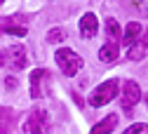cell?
Returning a JSON list of instances; mask_svg holds the SVG:
<instances>
[{"mask_svg": "<svg viewBox=\"0 0 148 134\" xmlns=\"http://www.w3.org/2000/svg\"><path fill=\"white\" fill-rule=\"evenodd\" d=\"M122 134H148V125L139 122V125H132V127H127Z\"/></svg>", "mask_w": 148, "mask_h": 134, "instance_id": "14", "label": "cell"}, {"mask_svg": "<svg viewBox=\"0 0 148 134\" xmlns=\"http://www.w3.org/2000/svg\"><path fill=\"white\" fill-rule=\"evenodd\" d=\"M97 28H99V21H97V16L94 14H85L80 19V33L85 38H94L97 35Z\"/></svg>", "mask_w": 148, "mask_h": 134, "instance_id": "9", "label": "cell"}, {"mask_svg": "<svg viewBox=\"0 0 148 134\" xmlns=\"http://www.w3.org/2000/svg\"><path fill=\"white\" fill-rule=\"evenodd\" d=\"M118 87H120V82L113 78V80H108V82H101L94 92H92V97H89V104L92 106H103V104H108L113 97H118Z\"/></svg>", "mask_w": 148, "mask_h": 134, "instance_id": "2", "label": "cell"}, {"mask_svg": "<svg viewBox=\"0 0 148 134\" xmlns=\"http://www.w3.org/2000/svg\"><path fill=\"white\" fill-rule=\"evenodd\" d=\"M139 33H141V24H136V21H132V24H129V26L125 28V35H122V45H127V47H132Z\"/></svg>", "mask_w": 148, "mask_h": 134, "instance_id": "11", "label": "cell"}, {"mask_svg": "<svg viewBox=\"0 0 148 134\" xmlns=\"http://www.w3.org/2000/svg\"><path fill=\"white\" fill-rule=\"evenodd\" d=\"M139 7H141L143 14H148V0H139Z\"/></svg>", "mask_w": 148, "mask_h": 134, "instance_id": "15", "label": "cell"}, {"mask_svg": "<svg viewBox=\"0 0 148 134\" xmlns=\"http://www.w3.org/2000/svg\"><path fill=\"white\" fill-rule=\"evenodd\" d=\"M106 33H108V40L101 47L99 56H101V61H108L110 64V61L118 59V49L122 45V33H120V26H118L115 19H106Z\"/></svg>", "mask_w": 148, "mask_h": 134, "instance_id": "1", "label": "cell"}, {"mask_svg": "<svg viewBox=\"0 0 148 134\" xmlns=\"http://www.w3.org/2000/svg\"><path fill=\"white\" fill-rule=\"evenodd\" d=\"M3 31H5V33H12V35H21V38L28 33L26 26H16V24H12V19H3Z\"/></svg>", "mask_w": 148, "mask_h": 134, "instance_id": "12", "label": "cell"}, {"mask_svg": "<svg viewBox=\"0 0 148 134\" xmlns=\"http://www.w3.org/2000/svg\"><path fill=\"white\" fill-rule=\"evenodd\" d=\"M146 101H148V94H146Z\"/></svg>", "mask_w": 148, "mask_h": 134, "instance_id": "16", "label": "cell"}, {"mask_svg": "<svg viewBox=\"0 0 148 134\" xmlns=\"http://www.w3.org/2000/svg\"><path fill=\"white\" fill-rule=\"evenodd\" d=\"M61 40H66V31L64 28H54V31L47 33V43H61Z\"/></svg>", "mask_w": 148, "mask_h": 134, "instance_id": "13", "label": "cell"}, {"mask_svg": "<svg viewBox=\"0 0 148 134\" xmlns=\"http://www.w3.org/2000/svg\"><path fill=\"white\" fill-rule=\"evenodd\" d=\"M143 56H148V31H146L143 38H139V43H134L129 47V52H127V59H132V61H139Z\"/></svg>", "mask_w": 148, "mask_h": 134, "instance_id": "8", "label": "cell"}, {"mask_svg": "<svg viewBox=\"0 0 148 134\" xmlns=\"http://www.w3.org/2000/svg\"><path fill=\"white\" fill-rule=\"evenodd\" d=\"M3 64H10L14 71L26 68V49L21 45H14L10 49H3Z\"/></svg>", "mask_w": 148, "mask_h": 134, "instance_id": "6", "label": "cell"}, {"mask_svg": "<svg viewBox=\"0 0 148 134\" xmlns=\"http://www.w3.org/2000/svg\"><path fill=\"white\" fill-rule=\"evenodd\" d=\"M26 134H47L49 132V120H47V113L40 108H33L28 113V118L24 122Z\"/></svg>", "mask_w": 148, "mask_h": 134, "instance_id": "3", "label": "cell"}, {"mask_svg": "<svg viewBox=\"0 0 148 134\" xmlns=\"http://www.w3.org/2000/svg\"><path fill=\"white\" fill-rule=\"evenodd\" d=\"M136 101H141V89L134 80H127L125 87H122V111L127 113H132V108L136 106Z\"/></svg>", "mask_w": 148, "mask_h": 134, "instance_id": "5", "label": "cell"}, {"mask_svg": "<svg viewBox=\"0 0 148 134\" xmlns=\"http://www.w3.org/2000/svg\"><path fill=\"white\" fill-rule=\"evenodd\" d=\"M54 59H57L59 68H61V71L68 75V78H71V75H75V73L82 68V64H85V61L80 59V56H78L75 52H71V49H59Z\"/></svg>", "mask_w": 148, "mask_h": 134, "instance_id": "4", "label": "cell"}, {"mask_svg": "<svg viewBox=\"0 0 148 134\" xmlns=\"http://www.w3.org/2000/svg\"><path fill=\"white\" fill-rule=\"evenodd\" d=\"M49 78V73L47 71H42V68H38V71H33L31 73V97H42V82Z\"/></svg>", "mask_w": 148, "mask_h": 134, "instance_id": "7", "label": "cell"}, {"mask_svg": "<svg viewBox=\"0 0 148 134\" xmlns=\"http://www.w3.org/2000/svg\"><path fill=\"white\" fill-rule=\"evenodd\" d=\"M115 125H118V115H108L106 120H101L99 125L92 127V132H89V134H110Z\"/></svg>", "mask_w": 148, "mask_h": 134, "instance_id": "10", "label": "cell"}]
</instances>
